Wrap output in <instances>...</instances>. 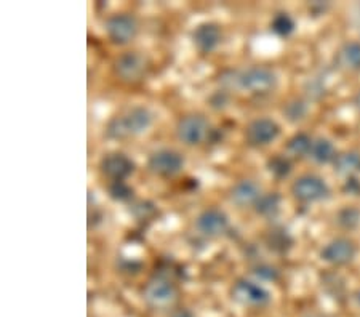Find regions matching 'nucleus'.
<instances>
[{
  "mask_svg": "<svg viewBox=\"0 0 360 317\" xmlns=\"http://www.w3.org/2000/svg\"><path fill=\"white\" fill-rule=\"evenodd\" d=\"M357 255V247L352 240L346 238H338L328 242L321 252V258L325 263L333 264V266H342V264L351 263Z\"/></svg>",
  "mask_w": 360,
  "mask_h": 317,
  "instance_id": "9d476101",
  "label": "nucleus"
},
{
  "mask_svg": "<svg viewBox=\"0 0 360 317\" xmlns=\"http://www.w3.org/2000/svg\"><path fill=\"white\" fill-rule=\"evenodd\" d=\"M106 32L109 39L117 45L130 44L138 34V21L135 16L120 13L106 21Z\"/></svg>",
  "mask_w": 360,
  "mask_h": 317,
  "instance_id": "6e6552de",
  "label": "nucleus"
},
{
  "mask_svg": "<svg viewBox=\"0 0 360 317\" xmlns=\"http://www.w3.org/2000/svg\"><path fill=\"white\" fill-rule=\"evenodd\" d=\"M266 244H268L271 250H274L277 253H285L290 247H292L293 239L285 229L277 228V229H272L268 234V238H266Z\"/></svg>",
  "mask_w": 360,
  "mask_h": 317,
  "instance_id": "412c9836",
  "label": "nucleus"
},
{
  "mask_svg": "<svg viewBox=\"0 0 360 317\" xmlns=\"http://www.w3.org/2000/svg\"><path fill=\"white\" fill-rule=\"evenodd\" d=\"M292 194L296 200L309 204V202H317L328 198L330 188L322 178L316 175H303L296 178L292 184Z\"/></svg>",
  "mask_w": 360,
  "mask_h": 317,
  "instance_id": "39448f33",
  "label": "nucleus"
},
{
  "mask_svg": "<svg viewBox=\"0 0 360 317\" xmlns=\"http://www.w3.org/2000/svg\"><path fill=\"white\" fill-rule=\"evenodd\" d=\"M312 141L309 135L306 134H296L295 136H292L287 143V153L292 155V157H304V155L311 154L312 149Z\"/></svg>",
  "mask_w": 360,
  "mask_h": 317,
  "instance_id": "aec40b11",
  "label": "nucleus"
},
{
  "mask_svg": "<svg viewBox=\"0 0 360 317\" xmlns=\"http://www.w3.org/2000/svg\"><path fill=\"white\" fill-rule=\"evenodd\" d=\"M170 317H194V314L188 308H178L172 311Z\"/></svg>",
  "mask_w": 360,
  "mask_h": 317,
  "instance_id": "7c9ffc66",
  "label": "nucleus"
},
{
  "mask_svg": "<svg viewBox=\"0 0 360 317\" xmlns=\"http://www.w3.org/2000/svg\"><path fill=\"white\" fill-rule=\"evenodd\" d=\"M144 69H146V58L138 51H125L114 61V72L125 82H135L141 79Z\"/></svg>",
  "mask_w": 360,
  "mask_h": 317,
  "instance_id": "9b49d317",
  "label": "nucleus"
},
{
  "mask_svg": "<svg viewBox=\"0 0 360 317\" xmlns=\"http://www.w3.org/2000/svg\"><path fill=\"white\" fill-rule=\"evenodd\" d=\"M306 114L307 105L303 100H292L283 108V115H285L290 122H300V120L306 117Z\"/></svg>",
  "mask_w": 360,
  "mask_h": 317,
  "instance_id": "b1692460",
  "label": "nucleus"
},
{
  "mask_svg": "<svg viewBox=\"0 0 360 317\" xmlns=\"http://www.w3.org/2000/svg\"><path fill=\"white\" fill-rule=\"evenodd\" d=\"M237 86L252 93H269L277 86V76L268 67L255 66L239 74Z\"/></svg>",
  "mask_w": 360,
  "mask_h": 317,
  "instance_id": "f03ea898",
  "label": "nucleus"
},
{
  "mask_svg": "<svg viewBox=\"0 0 360 317\" xmlns=\"http://www.w3.org/2000/svg\"><path fill=\"white\" fill-rule=\"evenodd\" d=\"M155 212H158V209H155V205L149 200H141L133 207V215H135L138 220H148V218L153 216Z\"/></svg>",
  "mask_w": 360,
  "mask_h": 317,
  "instance_id": "bb28decb",
  "label": "nucleus"
},
{
  "mask_svg": "<svg viewBox=\"0 0 360 317\" xmlns=\"http://www.w3.org/2000/svg\"><path fill=\"white\" fill-rule=\"evenodd\" d=\"M100 169L112 181H124L135 172V162L124 153H111L101 159Z\"/></svg>",
  "mask_w": 360,
  "mask_h": 317,
  "instance_id": "f8f14e48",
  "label": "nucleus"
},
{
  "mask_svg": "<svg viewBox=\"0 0 360 317\" xmlns=\"http://www.w3.org/2000/svg\"><path fill=\"white\" fill-rule=\"evenodd\" d=\"M356 105H357V108L360 109V91H359L357 96H356Z\"/></svg>",
  "mask_w": 360,
  "mask_h": 317,
  "instance_id": "473e14b6",
  "label": "nucleus"
},
{
  "mask_svg": "<svg viewBox=\"0 0 360 317\" xmlns=\"http://www.w3.org/2000/svg\"><path fill=\"white\" fill-rule=\"evenodd\" d=\"M231 295L237 303L252 308H263L271 303V293L252 280L239 279L231 288Z\"/></svg>",
  "mask_w": 360,
  "mask_h": 317,
  "instance_id": "20e7f679",
  "label": "nucleus"
},
{
  "mask_svg": "<svg viewBox=\"0 0 360 317\" xmlns=\"http://www.w3.org/2000/svg\"><path fill=\"white\" fill-rule=\"evenodd\" d=\"M259 198L261 189L253 180H240L231 189V200L239 207L257 204Z\"/></svg>",
  "mask_w": 360,
  "mask_h": 317,
  "instance_id": "2eb2a0df",
  "label": "nucleus"
},
{
  "mask_svg": "<svg viewBox=\"0 0 360 317\" xmlns=\"http://www.w3.org/2000/svg\"><path fill=\"white\" fill-rule=\"evenodd\" d=\"M281 204H282L281 194L269 193V194L261 195L257 204H255V210H257L258 215L264 218H276L278 215V212H281Z\"/></svg>",
  "mask_w": 360,
  "mask_h": 317,
  "instance_id": "a211bd4d",
  "label": "nucleus"
},
{
  "mask_svg": "<svg viewBox=\"0 0 360 317\" xmlns=\"http://www.w3.org/2000/svg\"><path fill=\"white\" fill-rule=\"evenodd\" d=\"M328 8V4H322V2H314L311 4V11L312 13H317V15H323V11Z\"/></svg>",
  "mask_w": 360,
  "mask_h": 317,
  "instance_id": "2f4dec72",
  "label": "nucleus"
},
{
  "mask_svg": "<svg viewBox=\"0 0 360 317\" xmlns=\"http://www.w3.org/2000/svg\"><path fill=\"white\" fill-rule=\"evenodd\" d=\"M335 172L346 176H356L357 173H360V153L346 151L336 155Z\"/></svg>",
  "mask_w": 360,
  "mask_h": 317,
  "instance_id": "dca6fc26",
  "label": "nucleus"
},
{
  "mask_svg": "<svg viewBox=\"0 0 360 317\" xmlns=\"http://www.w3.org/2000/svg\"><path fill=\"white\" fill-rule=\"evenodd\" d=\"M271 29L277 34V36L288 37V36H292L295 31V21L288 13H283V11H281V13H277L274 18H272Z\"/></svg>",
  "mask_w": 360,
  "mask_h": 317,
  "instance_id": "5701e85b",
  "label": "nucleus"
},
{
  "mask_svg": "<svg viewBox=\"0 0 360 317\" xmlns=\"http://www.w3.org/2000/svg\"><path fill=\"white\" fill-rule=\"evenodd\" d=\"M153 120L154 115L148 108L135 106L127 112L117 115V117L111 119V122L108 124L106 135L109 138H114V140L141 135L153 125Z\"/></svg>",
  "mask_w": 360,
  "mask_h": 317,
  "instance_id": "f257e3e1",
  "label": "nucleus"
},
{
  "mask_svg": "<svg viewBox=\"0 0 360 317\" xmlns=\"http://www.w3.org/2000/svg\"><path fill=\"white\" fill-rule=\"evenodd\" d=\"M268 170L274 175L277 180H283L292 173V162L287 155L276 154L268 160Z\"/></svg>",
  "mask_w": 360,
  "mask_h": 317,
  "instance_id": "4be33fe9",
  "label": "nucleus"
},
{
  "mask_svg": "<svg viewBox=\"0 0 360 317\" xmlns=\"http://www.w3.org/2000/svg\"><path fill=\"white\" fill-rule=\"evenodd\" d=\"M338 61L349 71H360V42H347L341 47Z\"/></svg>",
  "mask_w": 360,
  "mask_h": 317,
  "instance_id": "6ab92c4d",
  "label": "nucleus"
},
{
  "mask_svg": "<svg viewBox=\"0 0 360 317\" xmlns=\"http://www.w3.org/2000/svg\"><path fill=\"white\" fill-rule=\"evenodd\" d=\"M278 135H281V127L276 120L268 117L252 120L245 130L250 146H266V144L276 141Z\"/></svg>",
  "mask_w": 360,
  "mask_h": 317,
  "instance_id": "1a4fd4ad",
  "label": "nucleus"
},
{
  "mask_svg": "<svg viewBox=\"0 0 360 317\" xmlns=\"http://www.w3.org/2000/svg\"><path fill=\"white\" fill-rule=\"evenodd\" d=\"M195 226L200 231L203 235L208 238H217L226 233V229L229 226L228 215L224 212L218 209H208L203 210L195 220Z\"/></svg>",
  "mask_w": 360,
  "mask_h": 317,
  "instance_id": "ddd939ff",
  "label": "nucleus"
},
{
  "mask_svg": "<svg viewBox=\"0 0 360 317\" xmlns=\"http://www.w3.org/2000/svg\"><path fill=\"white\" fill-rule=\"evenodd\" d=\"M184 167L183 155L173 149H159L149 155L148 169L159 176H175Z\"/></svg>",
  "mask_w": 360,
  "mask_h": 317,
  "instance_id": "0eeeda50",
  "label": "nucleus"
},
{
  "mask_svg": "<svg viewBox=\"0 0 360 317\" xmlns=\"http://www.w3.org/2000/svg\"><path fill=\"white\" fill-rule=\"evenodd\" d=\"M221 29L214 22H202L193 32L194 45L202 53H212L221 42Z\"/></svg>",
  "mask_w": 360,
  "mask_h": 317,
  "instance_id": "4468645a",
  "label": "nucleus"
},
{
  "mask_svg": "<svg viewBox=\"0 0 360 317\" xmlns=\"http://www.w3.org/2000/svg\"><path fill=\"white\" fill-rule=\"evenodd\" d=\"M342 191L349 195H360V180L357 176H347V180L342 186Z\"/></svg>",
  "mask_w": 360,
  "mask_h": 317,
  "instance_id": "c85d7f7f",
  "label": "nucleus"
},
{
  "mask_svg": "<svg viewBox=\"0 0 360 317\" xmlns=\"http://www.w3.org/2000/svg\"><path fill=\"white\" fill-rule=\"evenodd\" d=\"M210 134V125L207 119L200 114H188L179 119L176 125V135L179 141H183L188 146L200 144Z\"/></svg>",
  "mask_w": 360,
  "mask_h": 317,
  "instance_id": "7ed1b4c3",
  "label": "nucleus"
},
{
  "mask_svg": "<svg viewBox=\"0 0 360 317\" xmlns=\"http://www.w3.org/2000/svg\"><path fill=\"white\" fill-rule=\"evenodd\" d=\"M338 223L345 229H354L360 223V212L352 207H346L338 213Z\"/></svg>",
  "mask_w": 360,
  "mask_h": 317,
  "instance_id": "a878e982",
  "label": "nucleus"
},
{
  "mask_svg": "<svg viewBox=\"0 0 360 317\" xmlns=\"http://www.w3.org/2000/svg\"><path fill=\"white\" fill-rule=\"evenodd\" d=\"M311 159L317 164H328V162H335L336 159V149L333 146V143L327 140V138H319L314 143H312V149H311Z\"/></svg>",
  "mask_w": 360,
  "mask_h": 317,
  "instance_id": "f3484780",
  "label": "nucleus"
},
{
  "mask_svg": "<svg viewBox=\"0 0 360 317\" xmlns=\"http://www.w3.org/2000/svg\"><path fill=\"white\" fill-rule=\"evenodd\" d=\"M108 191L109 198L117 202H125L133 198V189L125 181H112L109 184Z\"/></svg>",
  "mask_w": 360,
  "mask_h": 317,
  "instance_id": "393cba45",
  "label": "nucleus"
},
{
  "mask_svg": "<svg viewBox=\"0 0 360 317\" xmlns=\"http://www.w3.org/2000/svg\"><path fill=\"white\" fill-rule=\"evenodd\" d=\"M210 101H212V106H213V108L221 109V108H224L226 105H228L229 98H228V95L224 93V91H217V93H214V95L210 98Z\"/></svg>",
  "mask_w": 360,
  "mask_h": 317,
  "instance_id": "c756f323",
  "label": "nucleus"
},
{
  "mask_svg": "<svg viewBox=\"0 0 360 317\" xmlns=\"http://www.w3.org/2000/svg\"><path fill=\"white\" fill-rule=\"evenodd\" d=\"M178 290L172 280L165 278H154L144 288V299L153 308H168L176 302Z\"/></svg>",
  "mask_w": 360,
  "mask_h": 317,
  "instance_id": "423d86ee",
  "label": "nucleus"
},
{
  "mask_svg": "<svg viewBox=\"0 0 360 317\" xmlns=\"http://www.w3.org/2000/svg\"><path fill=\"white\" fill-rule=\"evenodd\" d=\"M253 274L257 276L261 280H268V282H274L278 279V271L277 268L271 266V264H259L253 269Z\"/></svg>",
  "mask_w": 360,
  "mask_h": 317,
  "instance_id": "cd10ccee",
  "label": "nucleus"
}]
</instances>
